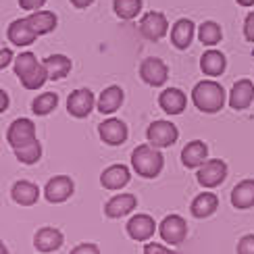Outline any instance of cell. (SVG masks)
I'll list each match as a JSON object with an SVG mask.
<instances>
[{"instance_id": "obj_1", "label": "cell", "mask_w": 254, "mask_h": 254, "mask_svg": "<svg viewBox=\"0 0 254 254\" xmlns=\"http://www.w3.org/2000/svg\"><path fill=\"white\" fill-rule=\"evenodd\" d=\"M192 102L202 113H208V115L219 113L225 107V90L215 79H202L192 90Z\"/></svg>"}, {"instance_id": "obj_2", "label": "cell", "mask_w": 254, "mask_h": 254, "mask_svg": "<svg viewBox=\"0 0 254 254\" xmlns=\"http://www.w3.org/2000/svg\"><path fill=\"white\" fill-rule=\"evenodd\" d=\"M131 167L142 177H156L163 171L165 158L152 144H142L131 152Z\"/></svg>"}, {"instance_id": "obj_3", "label": "cell", "mask_w": 254, "mask_h": 254, "mask_svg": "<svg viewBox=\"0 0 254 254\" xmlns=\"http://www.w3.org/2000/svg\"><path fill=\"white\" fill-rule=\"evenodd\" d=\"M167 31H169V21L163 13H158V10H150V13H146L140 19V34L146 40L158 42L167 36Z\"/></svg>"}, {"instance_id": "obj_4", "label": "cell", "mask_w": 254, "mask_h": 254, "mask_svg": "<svg viewBox=\"0 0 254 254\" xmlns=\"http://www.w3.org/2000/svg\"><path fill=\"white\" fill-rule=\"evenodd\" d=\"M146 137L152 146L167 148V146H173L177 142L179 131H177V127L169 121H154V123H150V127H148Z\"/></svg>"}, {"instance_id": "obj_5", "label": "cell", "mask_w": 254, "mask_h": 254, "mask_svg": "<svg viewBox=\"0 0 254 254\" xmlns=\"http://www.w3.org/2000/svg\"><path fill=\"white\" fill-rule=\"evenodd\" d=\"M198 184L202 188H217L225 182L227 177V165L221 161V158H213V161H206L202 167L198 169Z\"/></svg>"}, {"instance_id": "obj_6", "label": "cell", "mask_w": 254, "mask_h": 254, "mask_svg": "<svg viewBox=\"0 0 254 254\" xmlns=\"http://www.w3.org/2000/svg\"><path fill=\"white\" fill-rule=\"evenodd\" d=\"M34 140H38L36 137V125L29 119H17L6 131V142L13 146V150H17V148H21V146H27Z\"/></svg>"}, {"instance_id": "obj_7", "label": "cell", "mask_w": 254, "mask_h": 254, "mask_svg": "<svg viewBox=\"0 0 254 254\" xmlns=\"http://www.w3.org/2000/svg\"><path fill=\"white\" fill-rule=\"evenodd\" d=\"M158 234L167 244H182L188 236V223L179 215H169L158 225Z\"/></svg>"}, {"instance_id": "obj_8", "label": "cell", "mask_w": 254, "mask_h": 254, "mask_svg": "<svg viewBox=\"0 0 254 254\" xmlns=\"http://www.w3.org/2000/svg\"><path fill=\"white\" fill-rule=\"evenodd\" d=\"M140 77L148 83V86H163V83L167 81L169 77V69L167 65L161 61V59H156V57H150V59H144L142 61V65H140Z\"/></svg>"}, {"instance_id": "obj_9", "label": "cell", "mask_w": 254, "mask_h": 254, "mask_svg": "<svg viewBox=\"0 0 254 254\" xmlns=\"http://www.w3.org/2000/svg\"><path fill=\"white\" fill-rule=\"evenodd\" d=\"M73 190H75V186H73L71 177H67V175H57V177H52L50 182L46 184L44 196H46L48 202L61 204V202H65V200L71 198Z\"/></svg>"}, {"instance_id": "obj_10", "label": "cell", "mask_w": 254, "mask_h": 254, "mask_svg": "<svg viewBox=\"0 0 254 254\" xmlns=\"http://www.w3.org/2000/svg\"><path fill=\"white\" fill-rule=\"evenodd\" d=\"M94 104H96V100H94V94L90 90H83L81 88V90H75L69 96L67 111H69V115H73V117L83 119V117H88V115L92 113Z\"/></svg>"}, {"instance_id": "obj_11", "label": "cell", "mask_w": 254, "mask_h": 254, "mask_svg": "<svg viewBox=\"0 0 254 254\" xmlns=\"http://www.w3.org/2000/svg\"><path fill=\"white\" fill-rule=\"evenodd\" d=\"M252 100H254V83L250 79L236 81L229 92V107L236 111H244L252 104Z\"/></svg>"}, {"instance_id": "obj_12", "label": "cell", "mask_w": 254, "mask_h": 254, "mask_svg": "<svg viewBox=\"0 0 254 254\" xmlns=\"http://www.w3.org/2000/svg\"><path fill=\"white\" fill-rule=\"evenodd\" d=\"M6 38H8V42H13L15 46H29V44H34V42H36L38 34H36L34 29H31L29 21H27V17H25V19L13 21V23L8 25Z\"/></svg>"}, {"instance_id": "obj_13", "label": "cell", "mask_w": 254, "mask_h": 254, "mask_svg": "<svg viewBox=\"0 0 254 254\" xmlns=\"http://www.w3.org/2000/svg\"><path fill=\"white\" fill-rule=\"evenodd\" d=\"M98 133L102 137L104 144L109 146H119L127 140V125L119 119H107L104 123H100Z\"/></svg>"}, {"instance_id": "obj_14", "label": "cell", "mask_w": 254, "mask_h": 254, "mask_svg": "<svg viewBox=\"0 0 254 254\" xmlns=\"http://www.w3.org/2000/svg\"><path fill=\"white\" fill-rule=\"evenodd\" d=\"M154 229H156V225L150 215H135L129 219V223H127V234L137 242L150 240L154 236Z\"/></svg>"}, {"instance_id": "obj_15", "label": "cell", "mask_w": 254, "mask_h": 254, "mask_svg": "<svg viewBox=\"0 0 254 254\" xmlns=\"http://www.w3.org/2000/svg\"><path fill=\"white\" fill-rule=\"evenodd\" d=\"M135 206H137V198L133 194H119L107 202L104 213H107V217H111V219H121L125 215H129Z\"/></svg>"}, {"instance_id": "obj_16", "label": "cell", "mask_w": 254, "mask_h": 254, "mask_svg": "<svg viewBox=\"0 0 254 254\" xmlns=\"http://www.w3.org/2000/svg\"><path fill=\"white\" fill-rule=\"evenodd\" d=\"M194 34H196V25L194 21L190 19H179L177 23L171 27V42L177 50H186L194 40Z\"/></svg>"}, {"instance_id": "obj_17", "label": "cell", "mask_w": 254, "mask_h": 254, "mask_svg": "<svg viewBox=\"0 0 254 254\" xmlns=\"http://www.w3.org/2000/svg\"><path fill=\"white\" fill-rule=\"evenodd\" d=\"M27 21H29L31 29H34L38 36H44V34H50V31H55V27H57V23H59V17H57V13H52V10L40 8V10H34V13H29Z\"/></svg>"}, {"instance_id": "obj_18", "label": "cell", "mask_w": 254, "mask_h": 254, "mask_svg": "<svg viewBox=\"0 0 254 254\" xmlns=\"http://www.w3.org/2000/svg\"><path fill=\"white\" fill-rule=\"evenodd\" d=\"M158 104H161V109L169 115H179L184 113L186 104H188V98L182 90L177 88H167L165 92H161V96H158Z\"/></svg>"}, {"instance_id": "obj_19", "label": "cell", "mask_w": 254, "mask_h": 254, "mask_svg": "<svg viewBox=\"0 0 254 254\" xmlns=\"http://www.w3.org/2000/svg\"><path fill=\"white\" fill-rule=\"evenodd\" d=\"M129 169L125 165H113L104 169V173L100 175V184L107 190H121L123 186L129 184Z\"/></svg>"}, {"instance_id": "obj_20", "label": "cell", "mask_w": 254, "mask_h": 254, "mask_svg": "<svg viewBox=\"0 0 254 254\" xmlns=\"http://www.w3.org/2000/svg\"><path fill=\"white\" fill-rule=\"evenodd\" d=\"M206 156H208L206 144L200 142V140H194L182 150V163L188 169H196V167H202L206 163Z\"/></svg>"}, {"instance_id": "obj_21", "label": "cell", "mask_w": 254, "mask_h": 254, "mask_svg": "<svg viewBox=\"0 0 254 254\" xmlns=\"http://www.w3.org/2000/svg\"><path fill=\"white\" fill-rule=\"evenodd\" d=\"M34 246L40 252H55L63 246V234L55 227H42L34 238Z\"/></svg>"}, {"instance_id": "obj_22", "label": "cell", "mask_w": 254, "mask_h": 254, "mask_svg": "<svg viewBox=\"0 0 254 254\" xmlns=\"http://www.w3.org/2000/svg\"><path fill=\"white\" fill-rule=\"evenodd\" d=\"M225 67H227L225 55H223V52H219V50H215V48L206 50L202 55V59H200V69H202L206 75H210V77L221 75V73L225 71Z\"/></svg>"}, {"instance_id": "obj_23", "label": "cell", "mask_w": 254, "mask_h": 254, "mask_svg": "<svg viewBox=\"0 0 254 254\" xmlns=\"http://www.w3.org/2000/svg\"><path fill=\"white\" fill-rule=\"evenodd\" d=\"M231 204L236 208L254 206V179H244L231 190Z\"/></svg>"}, {"instance_id": "obj_24", "label": "cell", "mask_w": 254, "mask_h": 254, "mask_svg": "<svg viewBox=\"0 0 254 254\" xmlns=\"http://www.w3.org/2000/svg\"><path fill=\"white\" fill-rule=\"evenodd\" d=\"M10 196H13V200L17 204L21 206H31L38 202V196H40V190L36 184L31 182H17L13 186V190H10Z\"/></svg>"}, {"instance_id": "obj_25", "label": "cell", "mask_w": 254, "mask_h": 254, "mask_svg": "<svg viewBox=\"0 0 254 254\" xmlns=\"http://www.w3.org/2000/svg\"><path fill=\"white\" fill-rule=\"evenodd\" d=\"M121 104H123V90L119 86H109L98 96V111L102 115H111L115 111H119Z\"/></svg>"}, {"instance_id": "obj_26", "label": "cell", "mask_w": 254, "mask_h": 254, "mask_svg": "<svg viewBox=\"0 0 254 254\" xmlns=\"http://www.w3.org/2000/svg\"><path fill=\"white\" fill-rule=\"evenodd\" d=\"M219 208V198L215 194H210V192H202V194H198L194 198V202H192V215L196 219H204V217H210L215 213V210Z\"/></svg>"}, {"instance_id": "obj_27", "label": "cell", "mask_w": 254, "mask_h": 254, "mask_svg": "<svg viewBox=\"0 0 254 254\" xmlns=\"http://www.w3.org/2000/svg\"><path fill=\"white\" fill-rule=\"evenodd\" d=\"M42 63H44V67L48 71V77L55 79V81L67 77L69 71H71V59H67L65 55H52V57L44 59Z\"/></svg>"}, {"instance_id": "obj_28", "label": "cell", "mask_w": 254, "mask_h": 254, "mask_svg": "<svg viewBox=\"0 0 254 254\" xmlns=\"http://www.w3.org/2000/svg\"><path fill=\"white\" fill-rule=\"evenodd\" d=\"M221 38H223V31H221V25L215 23V21H204L202 25L198 27V40L202 42L204 46H217Z\"/></svg>"}, {"instance_id": "obj_29", "label": "cell", "mask_w": 254, "mask_h": 254, "mask_svg": "<svg viewBox=\"0 0 254 254\" xmlns=\"http://www.w3.org/2000/svg\"><path fill=\"white\" fill-rule=\"evenodd\" d=\"M113 8L119 19L131 21L142 13V0H113Z\"/></svg>"}, {"instance_id": "obj_30", "label": "cell", "mask_w": 254, "mask_h": 254, "mask_svg": "<svg viewBox=\"0 0 254 254\" xmlns=\"http://www.w3.org/2000/svg\"><path fill=\"white\" fill-rule=\"evenodd\" d=\"M19 79H21V83H23L25 90H38V88L44 86L46 79H50V77H48V71H46V67H44V63H38V65L31 69L27 75L19 77Z\"/></svg>"}, {"instance_id": "obj_31", "label": "cell", "mask_w": 254, "mask_h": 254, "mask_svg": "<svg viewBox=\"0 0 254 254\" xmlns=\"http://www.w3.org/2000/svg\"><path fill=\"white\" fill-rule=\"evenodd\" d=\"M57 104H59L57 94L55 92H44L31 102V111H34L36 115H48V113H52L57 109Z\"/></svg>"}, {"instance_id": "obj_32", "label": "cell", "mask_w": 254, "mask_h": 254, "mask_svg": "<svg viewBox=\"0 0 254 254\" xmlns=\"http://www.w3.org/2000/svg\"><path fill=\"white\" fill-rule=\"evenodd\" d=\"M15 154H17V158L23 165H34V163L40 161V156H42V144L38 140H34V142L27 144V146L17 148Z\"/></svg>"}, {"instance_id": "obj_33", "label": "cell", "mask_w": 254, "mask_h": 254, "mask_svg": "<svg viewBox=\"0 0 254 254\" xmlns=\"http://www.w3.org/2000/svg\"><path fill=\"white\" fill-rule=\"evenodd\" d=\"M38 65V59L31 55V52H21V55L15 59V75L17 77H23Z\"/></svg>"}, {"instance_id": "obj_34", "label": "cell", "mask_w": 254, "mask_h": 254, "mask_svg": "<svg viewBox=\"0 0 254 254\" xmlns=\"http://www.w3.org/2000/svg\"><path fill=\"white\" fill-rule=\"evenodd\" d=\"M238 254H254V236H244L238 242Z\"/></svg>"}, {"instance_id": "obj_35", "label": "cell", "mask_w": 254, "mask_h": 254, "mask_svg": "<svg viewBox=\"0 0 254 254\" xmlns=\"http://www.w3.org/2000/svg\"><path fill=\"white\" fill-rule=\"evenodd\" d=\"M144 254H177V252L165 248L163 244H156V242H150V244H146V246H144Z\"/></svg>"}, {"instance_id": "obj_36", "label": "cell", "mask_w": 254, "mask_h": 254, "mask_svg": "<svg viewBox=\"0 0 254 254\" xmlns=\"http://www.w3.org/2000/svg\"><path fill=\"white\" fill-rule=\"evenodd\" d=\"M244 36L248 42H254V10L246 15V21H244Z\"/></svg>"}, {"instance_id": "obj_37", "label": "cell", "mask_w": 254, "mask_h": 254, "mask_svg": "<svg viewBox=\"0 0 254 254\" xmlns=\"http://www.w3.org/2000/svg\"><path fill=\"white\" fill-rule=\"evenodd\" d=\"M19 4H21V8H25V10H29V13H34V10H40L42 6L46 4V0H19Z\"/></svg>"}, {"instance_id": "obj_38", "label": "cell", "mask_w": 254, "mask_h": 254, "mask_svg": "<svg viewBox=\"0 0 254 254\" xmlns=\"http://www.w3.org/2000/svg\"><path fill=\"white\" fill-rule=\"evenodd\" d=\"M71 254H100L96 244H79L71 250Z\"/></svg>"}, {"instance_id": "obj_39", "label": "cell", "mask_w": 254, "mask_h": 254, "mask_svg": "<svg viewBox=\"0 0 254 254\" xmlns=\"http://www.w3.org/2000/svg\"><path fill=\"white\" fill-rule=\"evenodd\" d=\"M10 61H13V50H10V48L0 50V69H6L10 65Z\"/></svg>"}, {"instance_id": "obj_40", "label": "cell", "mask_w": 254, "mask_h": 254, "mask_svg": "<svg viewBox=\"0 0 254 254\" xmlns=\"http://www.w3.org/2000/svg\"><path fill=\"white\" fill-rule=\"evenodd\" d=\"M8 109V94L4 90H0V111H6Z\"/></svg>"}, {"instance_id": "obj_41", "label": "cell", "mask_w": 254, "mask_h": 254, "mask_svg": "<svg viewBox=\"0 0 254 254\" xmlns=\"http://www.w3.org/2000/svg\"><path fill=\"white\" fill-rule=\"evenodd\" d=\"M92 2H94V0H71V4L75 8H88Z\"/></svg>"}, {"instance_id": "obj_42", "label": "cell", "mask_w": 254, "mask_h": 254, "mask_svg": "<svg viewBox=\"0 0 254 254\" xmlns=\"http://www.w3.org/2000/svg\"><path fill=\"white\" fill-rule=\"evenodd\" d=\"M236 2H238L240 6H246V8H248V6H254V0H236Z\"/></svg>"}]
</instances>
